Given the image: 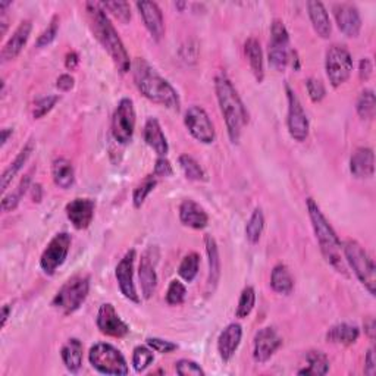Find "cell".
Instances as JSON below:
<instances>
[{
	"label": "cell",
	"instance_id": "4316f807",
	"mask_svg": "<svg viewBox=\"0 0 376 376\" xmlns=\"http://www.w3.org/2000/svg\"><path fill=\"white\" fill-rule=\"evenodd\" d=\"M33 151H34V142L30 140L29 143H27L21 151L17 155V158L13 159L8 168L3 171L2 176H0V187H2V191L6 193V190L9 188V186L12 184V181L13 178L17 176V174L24 168V165L27 163V160L30 159V156L33 155Z\"/></svg>",
	"mask_w": 376,
	"mask_h": 376
},
{
	"label": "cell",
	"instance_id": "60d3db41",
	"mask_svg": "<svg viewBox=\"0 0 376 376\" xmlns=\"http://www.w3.org/2000/svg\"><path fill=\"white\" fill-rule=\"evenodd\" d=\"M153 361H155V354L150 347L146 345H137L133 352V366L135 372L142 373L144 372Z\"/></svg>",
	"mask_w": 376,
	"mask_h": 376
},
{
	"label": "cell",
	"instance_id": "2e32d148",
	"mask_svg": "<svg viewBox=\"0 0 376 376\" xmlns=\"http://www.w3.org/2000/svg\"><path fill=\"white\" fill-rule=\"evenodd\" d=\"M283 338L278 332L268 326L256 332L253 340V359L256 363H266V361L281 348Z\"/></svg>",
	"mask_w": 376,
	"mask_h": 376
},
{
	"label": "cell",
	"instance_id": "816d5d0a",
	"mask_svg": "<svg viewBox=\"0 0 376 376\" xmlns=\"http://www.w3.org/2000/svg\"><path fill=\"white\" fill-rule=\"evenodd\" d=\"M372 73H373L372 61L369 58L361 59L360 63H359V77H360V80L368 81L372 77Z\"/></svg>",
	"mask_w": 376,
	"mask_h": 376
},
{
	"label": "cell",
	"instance_id": "4fadbf2b",
	"mask_svg": "<svg viewBox=\"0 0 376 376\" xmlns=\"http://www.w3.org/2000/svg\"><path fill=\"white\" fill-rule=\"evenodd\" d=\"M184 123L188 133L203 144H212L216 138L213 122L207 112L200 106H191L187 109Z\"/></svg>",
	"mask_w": 376,
	"mask_h": 376
},
{
	"label": "cell",
	"instance_id": "e575fe53",
	"mask_svg": "<svg viewBox=\"0 0 376 376\" xmlns=\"http://www.w3.org/2000/svg\"><path fill=\"white\" fill-rule=\"evenodd\" d=\"M31 184V174H27L21 181L20 184L17 186L15 191H12L10 194H5L2 199V211L3 212H12L15 211L18 207V204L21 203L22 197L25 196V193L29 191Z\"/></svg>",
	"mask_w": 376,
	"mask_h": 376
},
{
	"label": "cell",
	"instance_id": "8d00e7d4",
	"mask_svg": "<svg viewBox=\"0 0 376 376\" xmlns=\"http://www.w3.org/2000/svg\"><path fill=\"white\" fill-rule=\"evenodd\" d=\"M264 228V215L260 207L255 209V212L250 216L247 225H246V239L250 244L259 243L262 232Z\"/></svg>",
	"mask_w": 376,
	"mask_h": 376
},
{
	"label": "cell",
	"instance_id": "94428289",
	"mask_svg": "<svg viewBox=\"0 0 376 376\" xmlns=\"http://www.w3.org/2000/svg\"><path fill=\"white\" fill-rule=\"evenodd\" d=\"M175 6H176V8H179V9H183V8L186 6V3H175Z\"/></svg>",
	"mask_w": 376,
	"mask_h": 376
},
{
	"label": "cell",
	"instance_id": "277c9868",
	"mask_svg": "<svg viewBox=\"0 0 376 376\" xmlns=\"http://www.w3.org/2000/svg\"><path fill=\"white\" fill-rule=\"evenodd\" d=\"M306 206H308V212H309V218H310L312 227L316 235V240L325 260L338 273L348 276L344 255H343V244L338 239L337 232L333 231L328 219L325 218L322 211H320V207L312 197L306 200Z\"/></svg>",
	"mask_w": 376,
	"mask_h": 376
},
{
	"label": "cell",
	"instance_id": "f907efd6",
	"mask_svg": "<svg viewBox=\"0 0 376 376\" xmlns=\"http://www.w3.org/2000/svg\"><path fill=\"white\" fill-rule=\"evenodd\" d=\"M174 174L171 162L165 156H159L155 163V170H153V175L155 176H171Z\"/></svg>",
	"mask_w": 376,
	"mask_h": 376
},
{
	"label": "cell",
	"instance_id": "7a4b0ae2",
	"mask_svg": "<svg viewBox=\"0 0 376 376\" xmlns=\"http://www.w3.org/2000/svg\"><path fill=\"white\" fill-rule=\"evenodd\" d=\"M135 86L146 99L153 103L168 107L174 112L181 109L179 96L176 90L166 81L155 68L144 59L138 58L131 65Z\"/></svg>",
	"mask_w": 376,
	"mask_h": 376
},
{
	"label": "cell",
	"instance_id": "83f0119b",
	"mask_svg": "<svg viewBox=\"0 0 376 376\" xmlns=\"http://www.w3.org/2000/svg\"><path fill=\"white\" fill-rule=\"evenodd\" d=\"M308 10L316 34L322 38H329L332 33V24L325 5L322 2H309Z\"/></svg>",
	"mask_w": 376,
	"mask_h": 376
},
{
	"label": "cell",
	"instance_id": "91938a15",
	"mask_svg": "<svg viewBox=\"0 0 376 376\" xmlns=\"http://www.w3.org/2000/svg\"><path fill=\"white\" fill-rule=\"evenodd\" d=\"M12 133H13V130H10V128H3L2 130V143H0V144H2V147L8 143V140H9V137L12 135Z\"/></svg>",
	"mask_w": 376,
	"mask_h": 376
},
{
	"label": "cell",
	"instance_id": "52a82bcc",
	"mask_svg": "<svg viewBox=\"0 0 376 376\" xmlns=\"http://www.w3.org/2000/svg\"><path fill=\"white\" fill-rule=\"evenodd\" d=\"M90 291V278L87 275H77L66 281L54 296L52 306L63 315L77 312L86 301Z\"/></svg>",
	"mask_w": 376,
	"mask_h": 376
},
{
	"label": "cell",
	"instance_id": "f35d334b",
	"mask_svg": "<svg viewBox=\"0 0 376 376\" xmlns=\"http://www.w3.org/2000/svg\"><path fill=\"white\" fill-rule=\"evenodd\" d=\"M158 186V178L155 175H149L146 176L140 184H138L134 191H133V204L135 209H140L146 199L149 197V194L155 190V187Z\"/></svg>",
	"mask_w": 376,
	"mask_h": 376
},
{
	"label": "cell",
	"instance_id": "7402d4cb",
	"mask_svg": "<svg viewBox=\"0 0 376 376\" xmlns=\"http://www.w3.org/2000/svg\"><path fill=\"white\" fill-rule=\"evenodd\" d=\"M204 246L207 253V262H209V272H207V281H206V294L211 296L215 292L219 278H220V256L219 248L216 244V240L212 235L204 236Z\"/></svg>",
	"mask_w": 376,
	"mask_h": 376
},
{
	"label": "cell",
	"instance_id": "ba28073f",
	"mask_svg": "<svg viewBox=\"0 0 376 376\" xmlns=\"http://www.w3.org/2000/svg\"><path fill=\"white\" fill-rule=\"evenodd\" d=\"M292 49L289 46V34L281 20H273L271 25V40L268 46L269 63L276 71H285L289 65Z\"/></svg>",
	"mask_w": 376,
	"mask_h": 376
},
{
	"label": "cell",
	"instance_id": "d6a6232c",
	"mask_svg": "<svg viewBox=\"0 0 376 376\" xmlns=\"http://www.w3.org/2000/svg\"><path fill=\"white\" fill-rule=\"evenodd\" d=\"M271 287L278 294H291L292 288H294V280L288 271L285 264L280 263L272 269L271 273Z\"/></svg>",
	"mask_w": 376,
	"mask_h": 376
},
{
	"label": "cell",
	"instance_id": "7dc6e473",
	"mask_svg": "<svg viewBox=\"0 0 376 376\" xmlns=\"http://www.w3.org/2000/svg\"><path fill=\"white\" fill-rule=\"evenodd\" d=\"M175 370L179 376H204V370L199 363L188 359H181L175 363Z\"/></svg>",
	"mask_w": 376,
	"mask_h": 376
},
{
	"label": "cell",
	"instance_id": "7c38bea8",
	"mask_svg": "<svg viewBox=\"0 0 376 376\" xmlns=\"http://www.w3.org/2000/svg\"><path fill=\"white\" fill-rule=\"evenodd\" d=\"M285 89H287V100H288V115H287L288 133L292 140L303 143L306 142V138L309 137V130H310L309 119L304 112V109L299 100L296 91L289 86H287Z\"/></svg>",
	"mask_w": 376,
	"mask_h": 376
},
{
	"label": "cell",
	"instance_id": "11a10c76",
	"mask_svg": "<svg viewBox=\"0 0 376 376\" xmlns=\"http://www.w3.org/2000/svg\"><path fill=\"white\" fill-rule=\"evenodd\" d=\"M78 63H80L78 53L77 52H69L66 54V58H65V66L73 71V69H75L78 66Z\"/></svg>",
	"mask_w": 376,
	"mask_h": 376
},
{
	"label": "cell",
	"instance_id": "5bb4252c",
	"mask_svg": "<svg viewBox=\"0 0 376 376\" xmlns=\"http://www.w3.org/2000/svg\"><path fill=\"white\" fill-rule=\"evenodd\" d=\"M134 260H135V250L133 248L130 252L125 253V256L116 264L115 276L122 296L127 300L138 304L140 303V296H138L134 284Z\"/></svg>",
	"mask_w": 376,
	"mask_h": 376
},
{
	"label": "cell",
	"instance_id": "ab89813d",
	"mask_svg": "<svg viewBox=\"0 0 376 376\" xmlns=\"http://www.w3.org/2000/svg\"><path fill=\"white\" fill-rule=\"evenodd\" d=\"M199 266H200V256L197 253H188L183 259V262L179 263L178 273L186 283H193L194 278L199 273Z\"/></svg>",
	"mask_w": 376,
	"mask_h": 376
},
{
	"label": "cell",
	"instance_id": "bcb514c9",
	"mask_svg": "<svg viewBox=\"0 0 376 376\" xmlns=\"http://www.w3.org/2000/svg\"><path fill=\"white\" fill-rule=\"evenodd\" d=\"M58 31H59V17L53 15V18L50 20V22L47 25V29L38 36V38L36 41V47H38V49L47 47L52 41L57 38Z\"/></svg>",
	"mask_w": 376,
	"mask_h": 376
},
{
	"label": "cell",
	"instance_id": "ee69618b",
	"mask_svg": "<svg viewBox=\"0 0 376 376\" xmlns=\"http://www.w3.org/2000/svg\"><path fill=\"white\" fill-rule=\"evenodd\" d=\"M186 296H187L186 285L178 280H174L171 281L168 291H166V303L170 306H179L184 303Z\"/></svg>",
	"mask_w": 376,
	"mask_h": 376
},
{
	"label": "cell",
	"instance_id": "8992f818",
	"mask_svg": "<svg viewBox=\"0 0 376 376\" xmlns=\"http://www.w3.org/2000/svg\"><path fill=\"white\" fill-rule=\"evenodd\" d=\"M90 365L102 375L125 376L128 375V363L116 347L107 343H97L90 348Z\"/></svg>",
	"mask_w": 376,
	"mask_h": 376
},
{
	"label": "cell",
	"instance_id": "f1b7e54d",
	"mask_svg": "<svg viewBox=\"0 0 376 376\" xmlns=\"http://www.w3.org/2000/svg\"><path fill=\"white\" fill-rule=\"evenodd\" d=\"M244 53L256 81L262 82L264 80V65H263V52L259 40L255 37H250L244 45Z\"/></svg>",
	"mask_w": 376,
	"mask_h": 376
},
{
	"label": "cell",
	"instance_id": "ffe728a7",
	"mask_svg": "<svg viewBox=\"0 0 376 376\" xmlns=\"http://www.w3.org/2000/svg\"><path fill=\"white\" fill-rule=\"evenodd\" d=\"M31 30H33V22L30 20L22 21L17 27V30L13 31V34L9 37V40L6 41L2 49V53H0L3 62L13 61L20 57V53L22 52V49L27 45V41H29L30 38Z\"/></svg>",
	"mask_w": 376,
	"mask_h": 376
},
{
	"label": "cell",
	"instance_id": "74e56055",
	"mask_svg": "<svg viewBox=\"0 0 376 376\" xmlns=\"http://www.w3.org/2000/svg\"><path fill=\"white\" fill-rule=\"evenodd\" d=\"M178 163L181 166V170H183L184 175L187 176V179L190 181H206V172L200 166V163L194 159L190 155H181L178 158Z\"/></svg>",
	"mask_w": 376,
	"mask_h": 376
},
{
	"label": "cell",
	"instance_id": "6f0895ef",
	"mask_svg": "<svg viewBox=\"0 0 376 376\" xmlns=\"http://www.w3.org/2000/svg\"><path fill=\"white\" fill-rule=\"evenodd\" d=\"M41 194H43V190H41V186L40 184L33 186V200L34 202L38 203L41 200Z\"/></svg>",
	"mask_w": 376,
	"mask_h": 376
},
{
	"label": "cell",
	"instance_id": "30bf717a",
	"mask_svg": "<svg viewBox=\"0 0 376 376\" xmlns=\"http://www.w3.org/2000/svg\"><path fill=\"white\" fill-rule=\"evenodd\" d=\"M135 130V109L128 97L118 103L112 116V135L118 144H128Z\"/></svg>",
	"mask_w": 376,
	"mask_h": 376
},
{
	"label": "cell",
	"instance_id": "9f6ffc18",
	"mask_svg": "<svg viewBox=\"0 0 376 376\" xmlns=\"http://www.w3.org/2000/svg\"><path fill=\"white\" fill-rule=\"evenodd\" d=\"M365 332L368 333L370 341L375 340V320L372 317L368 320V322H365Z\"/></svg>",
	"mask_w": 376,
	"mask_h": 376
},
{
	"label": "cell",
	"instance_id": "e0dca14e",
	"mask_svg": "<svg viewBox=\"0 0 376 376\" xmlns=\"http://www.w3.org/2000/svg\"><path fill=\"white\" fill-rule=\"evenodd\" d=\"M332 10L340 31L347 37H359L361 30V18L359 9L352 3H337Z\"/></svg>",
	"mask_w": 376,
	"mask_h": 376
},
{
	"label": "cell",
	"instance_id": "d4e9b609",
	"mask_svg": "<svg viewBox=\"0 0 376 376\" xmlns=\"http://www.w3.org/2000/svg\"><path fill=\"white\" fill-rule=\"evenodd\" d=\"M179 220L188 228L203 230L209 224V216L197 202L186 199L179 204Z\"/></svg>",
	"mask_w": 376,
	"mask_h": 376
},
{
	"label": "cell",
	"instance_id": "db71d44e",
	"mask_svg": "<svg viewBox=\"0 0 376 376\" xmlns=\"http://www.w3.org/2000/svg\"><path fill=\"white\" fill-rule=\"evenodd\" d=\"M74 84H75V80L73 75H69V74H62L57 81V87L62 91L73 90Z\"/></svg>",
	"mask_w": 376,
	"mask_h": 376
},
{
	"label": "cell",
	"instance_id": "c3c4849f",
	"mask_svg": "<svg viewBox=\"0 0 376 376\" xmlns=\"http://www.w3.org/2000/svg\"><path fill=\"white\" fill-rule=\"evenodd\" d=\"M306 89H308L309 97L313 103H319L325 99L326 89L324 82L317 78H308L306 80Z\"/></svg>",
	"mask_w": 376,
	"mask_h": 376
},
{
	"label": "cell",
	"instance_id": "d590c367",
	"mask_svg": "<svg viewBox=\"0 0 376 376\" xmlns=\"http://www.w3.org/2000/svg\"><path fill=\"white\" fill-rule=\"evenodd\" d=\"M356 110L357 115L365 119V121H372L376 114V97L373 90L366 89L360 93L357 103H356Z\"/></svg>",
	"mask_w": 376,
	"mask_h": 376
},
{
	"label": "cell",
	"instance_id": "603a6c76",
	"mask_svg": "<svg viewBox=\"0 0 376 376\" xmlns=\"http://www.w3.org/2000/svg\"><path fill=\"white\" fill-rule=\"evenodd\" d=\"M243 338V328L240 324H230L219 333L218 353L224 361H230L235 352L239 350Z\"/></svg>",
	"mask_w": 376,
	"mask_h": 376
},
{
	"label": "cell",
	"instance_id": "f5cc1de1",
	"mask_svg": "<svg viewBox=\"0 0 376 376\" xmlns=\"http://www.w3.org/2000/svg\"><path fill=\"white\" fill-rule=\"evenodd\" d=\"M365 373L369 376H373L376 373V356H375V348H369L368 354L365 357Z\"/></svg>",
	"mask_w": 376,
	"mask_h": 376
},
{
	"label": "cell",
	"instance_id": "680465c9",
	"mask_svg": "<svg viewBox=\"0 0 376 376\" xmlns=\"http://www.w3.org/2000/svg\"><path fill=\"white\" fill-rule=\"evenodd\" d=\"M10 310H12V308H10L9 304H5L3 308H2V326L6 325L8 319H9V315H10Z\"/></svg>",
	"mask_w": 376,
	"mask_h": 376
},
{
	"label": "cell",
	"instance_id": "d6986e66",
	"mask_svg": "<svg viewBox=\"0 0 376 376\" xmlns=\"http://www.w3.org/2000/svg\"><path fill=\"white\" fill-rule=\"evenodd\" d=\"M96 203L91 199H74L69 202L65 207L68 219L75 230H87L94 218Z\"/></svg>",
	"mask_w": 376,
	"mask_h": 376
},
{
	"label": "cell",
	"instance_id": "484cf974",
	"mask_svg": "<svg viewBox=\"0 0 376 376\" xmlns=\"http://www.w3.org/2000/svg\"><path fill=\"white\" fill-rule=\"evenodd\" d=\"M143 137L146 144L155 150L159 156H166L170 151V146H168V140H166V137L162 131L160 123L156 118H149L146 121L144 125V131H143Z\"/></svg>",
	"mask_w": 376,
	"mask_h": 376
},
{
	"label": "cell",
	"instance_id": "5b68a950",
	"mask_svg": "<svg viewBox=\"0 0 376 376\" xmlns=\"http://www.w3.org/2000/svg\"><path fill=\"white\" fill-rule=\"evenodd\" d=\"M343 255L345 263L352 268L357 280L361 283L370 296H375V287H376V268L373 259L363 248V246L359 244L356 240H347L343 244Z\"/></svg>",
	"mask_w": 376,
	"mask_h": 376
},
{
	"label": "cell",
	"instance_id": "44dd1931",
	"mask_svg": "<svg viewBox=\"0 0 376 376\" xmlns=\"http://www.w3.org/2000/svg\"><path fill=\"white\" fill-rule=\"evenodd\" d=\"M138 278H140L143 297L149 300L153 294H155L158 287V273L155 260H153V248H149L143 253L140 260V268H138Z\"/></svg>",
	"mask_w": 376,
	"mask_h": 376
},
{
	"label": "cell",
	"instance_id": "3957f363",
	"mask_svg": "<svg viewBox=\"0 0 376 376\" xmlns=\"http://www.w3.org/2000/svg\"><path fill=\"white\" fill-rule=\"evenodd\" d=\"M215 91L220 114L225 119L227 131L231 143H239L243 128L248 123V112L241 100L239 91L235 90L231 80L225 74L215 78Z\"/></svg>",
	"mask_w": 376,
	"mask_h": 376
},
{
	"label": "cell",
	"instance_id": "9c48e42d",
	"mask_svg": "<svg viewBox=\"0 0 376 376\" xmlns=\"http://www.w3.org/2000/svg\"><path fill=\"white\" fill-rule=\"evenodd\" d=\"M325 71L333 89L343 86L353 73V58L344 46L333 45L325 54Z\"/></svg>",
	"mask_w": 376,
	"mask_h": 376
},
{
	"label": "cell",
	"instance_id": "8fae6325",
	"mask_svg": "<svg viewBox=\"0 0 376 376\" xmlns=\"http://www.w3.org/2000/svg\"><path fill=\"white\" fill-rule=\"evenodd\" d=\"M71 235L68 232H59L50 240L40 257V266L46 275H53L62 266L71 248Z\"/></svg>",
	"mask_w": 376,
	"mask_h": 376
},
{
	"label": "cell",
	"instance_id": "f546056e",
	"mask_svg": "<svg viewBox=\"0 0 376 376\" xmlns=\"http://www.w3.org/2000/svg\"><path fill=\"white\" fill-rule=\"evenodd\" d=\"M360 337V329L356 325L350 324H337L328 329L326 341L331 344H341V345H352Z\"/></svg>",
	"mask_w": 376,
	"mask_h": 376
},
{
	"label": "cell",
	"instance_id": "ac0fdd59",
	"mask_svg": "<svg viewBox=\"0 0 376 376\" xmlns=\"http://www.w3.org/2000/svg\"><path fill=\"white\" fill-rule=\"evenodd\" d=\"M140 17L143 18L144 27L153 40L160 41L165 36V21L162 10L156 2H147V0H142V2L135 3Z\"/></svg>",
	"mask_w": 376,
	"mask_h": 376
},
{
	"label": "cell",
	"instance_id": "cb8c5ba5",
	"mask_svg": "<svg viewBox=\"0 0 376 376\" xmlns=\"http://www.w3.org/2000/svg\"><path fill=\"white\" fill-rule=\"evenodd\" d=\"M350 172L354 178L366 179L375 174V153L369 147H359L350 158Z\"/></svg>",
	"mask_w": 376,
	"mask_h": 376
},
{
	"label": "cell",
	"instance_id": "f6af8a7d",
	"mask_svg": "<svg viewBox=\"0 0 376 376\" xmlns=\"http://www.w3.org/2000/svg\"><path fill=\"white\" fill-rule=\"evenodd\" d=\"M58 102H59V96H57V94H49V96L41 97V99H38L34 103V107H33L34 119H40V118H43L45 115H47L50 110L57 106Z\"/></svg>",
	"mask_w": 376,
	"mask_h": 376
},
{
	"label": "cell",
	"instance_id": "9a60e30c",
	"mask_svg": "<svg viewBox=\"0 0 376 376\" xmlns=\"http://www.w3.org/2000/svg\"><path fill=\"white\" fill-rule=\"evenodd\" d=\"M96 324L103 336L107 337L123 338L130 333V326L119 317L114 304L110 303H105L100 306L99 312H97Z\"/></svg>",
	"mask_w": 376,
	"mask_h": 376
},
{
	"label": "cell",
	"instance_id": "b9f144b4",
	"mask_svg": "<svg viewBox=\"0 0 376 376\" xmlns=\"http://www.w3.org/2000/svg\"><path fill=\"white\" fill-rule=\"evenodd\" d=\"M255 303H256V291L253 287L248 285L241 291L239 306H236V310H235V316L240 319L247 317L250 313H252Z\"/></svg>",
	"mask_w": 376,
	"mask_h": 376
},
{
	"label": "cell",
	"instance_id": "681fc988",
	"mask_svg": "<svg viewBox=\"0 0 376 376\" xmlns=\"http://www.w3.org/2000/svg\"><path fill=\"white\" fill-rule=\"evenodd\" d=\"M147 345L151 348L153 352L156 353H160V354H170L172 352H175L178 345L172 341H168V340H162V338H158V337H150L146 340Z\"/></svg>",
	"mask_w": 376,
	"mask_h": 376
},
{
	"label": "cell",
	"instance_id": "4dcf8cb0",
	"mask_svg": "<svg viewBox=\"0 0 376 376\" xmlns=\"http://www.w3.org/2000/svg\"><path fill=\"white\" fill-rule=\"evenodd\" d=\"M61 357L69 372L78 373L82 366V343L78 338L68 340L62 347Z\"/></svg>",
	"mask_w": 376,
	"mask_h": 376
},
{
	"label": "cell",
	"instance_id": "1f68e13d",
	"mask_svg": "<svg viewBox=\"0 0 376 376\" xmlns=\"http://www.w3.org/2000/svg\"><path fill=\"white\" fill-rule=\"evenodd\" d=\"M52 178L59 188L68 190L74 186L75 181V172L74 166L65 158H59L53 162L52 165Z\"/></svg>",
	"mask_w": 376,
	"mask_h": 376
},
{
	"label": "cell",
	"instance_id": "6da1fadb",
	"mask_svg": "<svg viewBox=\"0 0 376 376\" xmlns=\"http://www.w3.org/2000/svg\"><path fill=\"white\" fill-rule=\"evenodd\" d=\"M86 9L96 38L99 40V43L109 53V57L112 58L118 71L121 74H127L133 65L130 54L127 49H125L112 21L109 20L106 10L100 6L99 2H89Z\"/></svg>",
	"mask_w": 376,
	"mask_h": 376
},
{
	"label": "cell",
	"instance_id": "7bdbcfd3",
	"mask_svg": "<svg viewBox=\"0 0 376 376\" xmlns=\"http://www.w3.org/2000/svg\"><path fill=\"white\" fill-rule=\"evenodd\" d=\"M99 3L105 10H109L122 24H128L131 21V8L128 2L115 0V2H99Z\"/></svg>",
	"mask_w": 376,
	"mask_h": 376
},
{
	"label": "cell",
	"instance_id": "836d02e7",
	"mask_svg": "<svg viewBox=\"0 0 376 376\" xmlns=\"http://www.w3.org/2000/svg\"><path fill=\"white\" fill-rule=\"evenodd\" d=\"M308 366L299 370V375H317L322 376L329 372V360L322 352H309L306 356Z\"/></svg>",
	"mask_w": 376,
	"mask_h": 376
}]
</instances>
